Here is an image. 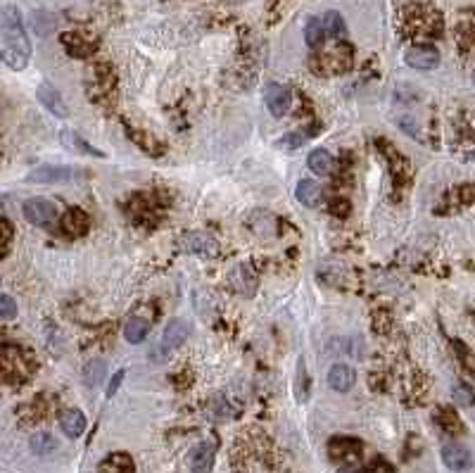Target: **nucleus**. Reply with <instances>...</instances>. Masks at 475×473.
<instances>
[{"mask_svg": "<svg viewBox=\"0 0 475 473\" xmlns=\"http://www.w3.org/2000/svg\"><path fill=\"white\" fill-rule=\"evenodd\" d=\"M311 67L318 76H333V74H342L352 67V48L345 43H335L326 48V50L316 52L311 57Z\"/></svg>", "mask_w": 475, "mask_h": 473, "instance_id": "obj_1", "label": "nucleus"}, {"mask_svg": "<svg viewBox=\"0 0 475 473\" xmlns=\"http://www.w3.org/2000/svg\"><path fill=\"white\" fill-rule=\"evenodd\" d=\"M0 36L5 38V45L31 52V43H29L27 31H24L22 15L15 5H3L0 8Z\"/></svg>", "mask_w": 475, "mask_h": 473, "instance_id": "obj_2", "label": "nucleus"}, {"mask_svg": "<svg viewBox=\"0 0 475 473\" xmlns=\"http://www.w3.org/2000/svg\"><path fill=\"white\" fill-rule=\"evenodd\" d=\"M153 321H155V307L153 304H141V307L129 316V321H126L124 338L129 340L131 345L143 343L146 335L150 333V328H153Z\"/></svg>", "mask_w": 475, "mask_h": 473, "instance_id": "obj_3", "label": "nucleus"}, {"mask_svg": "<svg viewBox=\"0 0 475 473\" xmlns=\"http://www.w3.org/2000/svg\"><path fill=\"white\" fill-rule=\"evenodd\" d=\"M22 212L24 219L34 226H50L52 221H57V207L48 197H31V200L24 202Z\"/></svg>", "mask_w": 475, "mask_h": 473, "instance_id": "obj_4", "label": "nucleus"}, {"mask_svg": "<svg viewBox=\"0 0 475 473\" xmlns=\"http://www.w3.org/2000/svg\"><path fill=\"white\" fill-rule=\"evenodd\" d=\"M188 335H190V323L185 319H173L169 326L164 328L162 340H159V347L155 352H159V359H166L171 352H176L178 347L188 340Z\"/></svg>", "mask_w": 475, "mask_h": 473, "instance_id": "obj_5", "label": "nucleus"}, {"mask_svg": "<svg viewBox=\"0 0 475 473\" xmlns=\"http://www.w3.org/2000/svg\"><path fill=\"white\" fill-rule=\"evenodd\" d=\"M264 103H267L269 112H271L274 117H283L285 112L290 110V103H292L290 88L278 81H271L267 86V91H264Z\"/></svg>", "mask_w": 475, "mask_h": 473, "instance_id": "obj_6", "label": "nucleus"}, {"mask_svg": "<svg viewBox=\"0 0 475 473\" xmlns=\"http://www.w3.org/2000/svg\"><path fill=\"white\" fill-rule=\"evenodd\" d=\"M76 178V171L62 164H43L27 176L29 183H69Z\"/></svg>", "mask_w": 475, "mask_h": 473, "instance_id": "obj_7", "label": "nucleus"}, {"mask_svg": "<svg viewBox=\"0 0 475 473\" xmlns=\"http://www.w3.org/2000/svg\"><path fill=\"white\" fill-rule=\"evenodd\" d=\"M178 250L181 253H188V255H200V257H214L219 253V245L212 236H207V233H185L181 238V243H178Z\"/></svg>", "mask_w": 475, "mask_h": 473, "instance_id": "obj_8", "label": "nucleus"}, {"mask_svg": "<svg viewBox=\"0 0 475 473\" xmlns=\"http://www.w3.org/2000/svg\"><path fill=\"white\" fill-rule=\"evenodd\" d=\"M404 62L411 69L430 71V69H435L437 64H440V52H437L432 45H413V48H409V50H406Z\"/></svg>", "mask_w": 475, "mask_h": 473, "instance_id": "obj_9", "label": "nucleus"}, {"mask_svg": "<svg viewBox=\"0 0 475 473\" xmlns=\"http://www.w3.org/2000/svg\"><path fill=\"white\" fill-rule=\"evenodd\" d=\"M36 98H38V103L45 107L50 115H55L59 119L69 117V107H67V100L62 98V93L57 91L55 86H50V83H41L38 91H36Z\"/></svg>", "mask_w": 475, "mask_h": 473, "instance_id": "obj_10", "label": "nucleus"}, {"mask_svg": "<svg viewBox=\"0 0 475 473\" xmlns=\"http://www.w3.org/2000/svg\"><path fill=\"white\" fill-rule=\"evenodd\" d=\"M59 229H62V233L67 238H81V236H86L88 229H91V217H88L83 209L71 207L64 212L62 221H59Z\"/></svg>", "mask_w": 475, "mask_h": 473, "instance_id": "obj_11", "label": "nucleus"}, {"mask_svg": "<svg viewBox=\"0 0 475 473\" xmlns=\"http://www.w3.org/2000/svg\"><path fill=\"white\" fill-rule=\"evenodd\" d=\"M188 469L192 473H212L214 469V445L212 442H197L188 452Z\"/></svg>", "mask_w": 475, "mask_h": 473, "instance_id": "obj_12", "label": "nucleus"}, {"mask_svg": "<svg viewBox=\"0 0 475 473\" xmlns=\"http://www.w3.org/2000/svg\"><path fill=\"white\" fill-rule=\"evenodd\" d=\"M364 445L362 440L357 438H342V435H338V438H333L328 442V454L330 459H335V462H342V459H357L359 454H362Z\"/></svg>", "mask_w": 475, "mask_h": 473, "instance_id": "obj_13", "label": "nucleus"}, {"mask_svg": "<svg viewBox=\"0 0 475 473\" xmlns=\"http://www.w3.org/2000/svg\"><path fill=\"white\" fill-rule=\"evenodd\" d=\"M357 383V374H354L352 367L347 364H333L328 371V386L333 388L335 393H347L352 390V386Z\"/></svg>", "mask_w": 475, "mask_h": 473, "instance_id": "obj_14", "label": "nucleus"}, {"mask_svg": "<svg viewBox=\"0 0 475 473\" xmlns=\"http://www.w3.org/2000/svg\"><path fill=\"white\" fill-rule=\"evenodd\" d=\"M59 141H62V146L67 148L69 153H76V155H88V157H105L98 148H93L91 143H88L86 139H81L76 131H69L64 129L62 134H59Z\"/></svg>", "mask_w": 475, "mask_h": 473, "instance_id": "obj_15", "label": "nucleus"}, {"mask_svg": "<svg viewBox=\"0 0 475 473\" xmlns=\"http://www.w3.org/2000/svg\"><path fill=\"white\" fill-rule=\"evenodd\" d=\"M442 462L452 471H466L471 466V452L461 445H444L442 447Z\"/></svg>", "mask_w": 475, "mask_h": 473, "instance_id": "obj_16", "label": "nucleus"}, {"mask_svg": "<svg viewBox=\"0 0 475 473\" xmlns=\"http://www.w3.org/2000/svg\"><path fill=\"white\" fill-rule=\"evenodd\" d=\"M59 428H62V433L71 440L81 438L83 430H86V416H83V411L79 409H67L59 416Z\"/></svg>", "mask_w": 475, "mask_h": 473, "instance_id": "obj_17", "label": "nucleus"}, {"mask_svg": "<svg viewBox=\"0 0 475 473\" xmlns=\"http://www.w3.org/2000/svg\"><path fill=\"white\" fill-rule=\"evenodd\" d=\"M98 473H136L134 459H131L129 454H124V452H114L100 464Z\"/></svg>", "mask_w": 475, "mask_h": 473, "instance_id": "obj_18", "label": "nucleus"}, {"mask_svg": "<svg viewBox=\"0 0 475 473\" xmlns=\"http://www.w3.org/2000/svg\"><path fill=\"white\" fill-rule=\"evenodd\" d=\"M306 164H309V169L318 174V176H328L330 171H333V167H335V160H333V155H330L328 150H311L309 153V157H306Z\"/></svg>", "mask_w": 475, "mask_h": 473, "instance_id": "obj_19", "label": "nucleus"}, {"mask_svg": "<svg viewBox=\"0 0 475 473\" xmlns=\"http://www.w3.org/2000/svg\"><path fill=\"white\" fill-rule=\"evenodd\" d=\"M29 57H31V52L20 50V48L5 45L3 50H0V59H3V64H5V67H10V69H15V71H22L24 67H27Z\"/></svg>", "mask_w": 475, "mask_h": 473, "instance_id": "obj_20", "label": "nucleus"}, {"mask_svg": "<svg viewBox=\"0 0 475 473\" xmlns=\"http://www.w3.org/2000/svg\"><path fill=\"white\" fill-rule=\"evenodd\" d=\"M62 43H64V48H67V52L71 57H86L93 52V45L86 43V41L81 38V34H74V31L62 34Z\"/></svg>", "mask_w": 475, "mask_h": 473, "instance_id": "obj_21", "label": "nucleus"}, {"mask_svg": "<svg viewBox=\"0 0 475 473\" xmlns=\"http://www.w3.org/2000/svg\"><path fill=\"white\" fill-rule=\"evenodd\" d=\"M295 195H297V200L302 202V205H316L318 200H321V185L316 181H309V178H304V181L297 183V190H295Z\"/></svg>", "mask_w": 475, "mask_h": 473, "instance_id": "obj_22", "label": "nucleus"}, {"mask_svg": "<svg viewBox=\"0 0 475 473\" xmlns=\"http://www.w3.org/2000/svg\"><path fill=\"white\" fill-rule=\"evenodd\" d=\"M105 371H107V364L102 362V359H93V362H88L86 367H83V383H86L88 388H98L102 379H105Z\"/></svg>", "mask_w": 475, "mask_h": 473, "instance_id": "obj_23", "label": "nucleus"}, {"mask_svg": "<svg viewBox=\"0 0 475 473\" xmlns=\"http://www.w3.org/2000/svg\"><path fill=\"white\" fill-rule=\"evenodd\" d=\"M323 38H326V27H323L321 20H316V17H311L309 22H306L304 27V41L309 48H321Z\"/></svg>", "mask_w": 475, "mask_h": 473, "instance_id": "obj_24", "label": "nucleus"}, {"mask_svg": "<svg viewBox=\"0 0 475 473\" xmlns=\"http://www.w3.org/2000/svg\"><path fill=\"white\" fill-rule=\"evenodd\" d=\"M437 423H440V426L447 430V433H452V435H456V433H461V430H464V423H461V418L456 416V411L449 409V407H442V409L437 411Z\"/></svg>", "mask_w": 475, "mask_h": 473, "instance_id": "obj_25", "label": "nucleus"}, {"mask_svg": "<svg viewBox=\"0 0 475 473\" xmlns=\"http://www.w3.org/2000/svg\"><path fill=\"white\" fill-rule=\"evenodd\" d=\"M323 27H326V31H328L330 36H335V38H342V36L347 34V24H345V20H342L340 12H335V10L326 12V20H323Z\"/></svg>", "mask_w": 475, "mask_h": 473, "instance_id": "obj_26", "label": "nucleus"}, {"mask_svg": "<svg viewBox=\"0 0 475 473\" xmlns=\"http://www.w3.org/2000/svg\"><path fill=\"white\" fill-rule=\"evenodd\" d=\"M55 447H57L55 438H52V435H48V433H36L31 438V450L36 454H50Z\"/></svg>", "mask_w": 475, "mask_h": 473, "instance_id": "obj_27", "label": "nucleus"}, {"mask_svg": "<svg viewBox=\"0 0 475 473\" xmlns=\"http://www.w3.org/2000/svg\"><path fill=\"white\" fill-rule=\"evenodd\" d=\"M454 350H456V357H459V362L464 364V369H468L471 374H475V355H473L471 347L464 345L461 340H454Z\"/></svg>", "mask_w": 475, "mask_h": 473, "instance_id": "obj_28", "label": "nucleus"}, {"mask_svg": "<svg viewBox=\"0 0 475 473\" xmlns=\"http://www.w3.org/2000/svg\"><path fill=\"white\" fill-rule=\"evenodd\" d=\"M10 241H12V226L8 219H0V257L10 250Z\"/></svg>", "mask_w": 475, "mask_h": 473, "instance_id": "obj_29", "label": "nucleus"}, {"mask_svg": "<svg viewBox=\"0 0 475 473\" xmlns=\"http://www.w3.org/2000/svg\"><path fill=\"white\" fill-rule=\"evenodd\" d=\"M17 314V302L10 295L0 292V319H12Z\"/></svg>", "mask_w": 475, "mask_h": 473, "instance_id": "obj_30", "label": "nucleus"}, {"mask_svg": "<svg viewBox=\"0 0 475 473\" xmlns=\"http://www.w3.org/2000/svg\"><path fill=\"white\" fill-rule=\"evenodd\" d=\"M454 400L459 404H464V407L475 404V395H473V390L468 386H456L454 388Z\"/></svg>", "mask_w": 475, "mask_h": 473, "instance_id": "obj_31", "label": "nucleus"}, {"mask_svg": "<svg viewBox=\"0 0 475 473\" xmlns=\"http://www.w3.org/2000/svg\"><path fill=\"white\" fill-rule=\"evenodd\" d=\"M390 326H392V319H390V314H388V312H376V316H374V328H376V333L385 335V333L390 331Z\"/></svg>", "mask_w": 475, "mask_h": 473, "instance_id": "obj_32", "label": "nucleus"}, {"mask_svg": "<svg viewBox=\"0 0 475 473\" xmlns=\"http://www.w3.org/2000/svg\"><path fill=\"white\" fill-rule=\"evenodd\" d=\"M306 143V139L302 134H288V136H283V139H281V146H285V148H299V146H304Z\"/></svg>", "mask_w": 475, "mask_h": 473, "instance_id": "obj_33", "label": "nucleus"}, {"mask_svg": "<svg viewBox=\"0 0 475 473\" xmlns=\"http://www.w3.org/2000/svg\"><path fill=\"white\" fill-rule=\"evenodd\" d=\"M369 473H392V464H388L385 459H376V462L369 466Z\"/></svg>", "mask_w": 475, "mask_h": 473, "instance_id": "obj_34", "label": "nucleus"}, {"mask_svg": "<svg viewBox=\"0 0 475 473\" xmlns=\"http://www.w3.org/2000/svg\"><path fill=\"white\" fill-rule=\"evenodd\" d=\"M124 374L126 371H117V374L112 376V383H110V388H107V397H112V395L117 393V388L122 386V381H124Z\"/></svg>", "mask_w": 475, "mask_h": 473, "instance_id": "obj_35", "label": "nucleus"}, {"mask_svg": "<svg viewBox=\"0 0 475 473\" xmlns=\"http://www.w3.org/2000/svg\"><path fill=\"white\" fill-rule=\"evenodd\" d=\"M330 212H335V214H340V217H345V214L350 212V205H347L345 200H335L333 205H330Z\"/></svg>", "mask_w": 475, "mask_h": 473, "instance_id": "obj_36", "label": "nucleus"}, {"mask_svg": "<svg viewBox=\"0 0 475 473\" xmlns=\"http://www.w3.org/2000/svg\"><path fill=\"white\" fill-rule=\"evenodd\" d=\"M338 473H359L357 469H352V466H345V469H340Z\"/></svg>", "mask_w": 475, "mask_h": 473, "instance_id": "obj_37", "label": "nucleus"}, {"mask_svg": "<svg viewBox=\"0 0 475 473\" xmlns=\"http://www.w3.org/2000/svg\"><path fill=\"white\" fill-rule=\"evenodd\" d=\"M466 160H471V162H475V150H471V153H468V155H466Z\"/></svg>", "mask_w": 475, "mask_h": 473, "instance_id": "obj_38", "label": "nucleus"}, {"mask_svg": "<svg viewBox=\"0 0 475 473\" xmlns=\"http://www.w3.org/2000/svg\"><path fill=\"white\" fill-rule=\"evenodd\" d=\"M473 83H475V74H473Z\"/></svg>", "mask_w": 475, "mask_h": 473, "instance_id": "obj_39", "label": "nucleus"}]
</instances>
